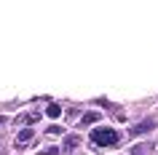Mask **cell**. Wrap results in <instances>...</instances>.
I'll return each instance as SVG.
<instances>
[{
	"instance_id": "cell-5",
	"label": "cell",
	"mask_w": 158,
	"mask_h": 155,
	"mask_svg": "<svg viewBox=\"0 0 158 155\" xmlns=\"http://www.w3.org/2000/svg\"><path fill=\"white\" fill-rule=\"evenodd\" d=\"M102 115L97 112V110H89V112H83V118H81V128H89V126H94V123H99Z\"/></svg>"
},
{
	"instance_id": "cell-6",
	"label": "cell",
	"mask_w": 158,
	"mask_h": 155,
	"mask_svg": "<svg viewBox=\"0 0 158 155\" xmlns=\"http://www.w3.org/2000/svg\"><path fill=\"white\" fill-rule=\"evenodd\" d=\"M46 115H48V118H59V115H62V107H59L56 102H51V104L46 107Z\"/></svg>"
},
{
	"instance_id": "cell-10",
	"label": "cell",
	"mask_w": 158,
	"mask_h": 155,
	"mask_svg": "<svg viewBox=\"0 0 158 155\" xmlns=\"http://www.w3.org/2000/svg\"><path fill=\"white\" fill-rule=\"evenodd\" d=\"M0 126H6V115H0Z\"/></svg>"
},
{
	"instance_id": "cell-3",
	"label": "cell",
	"mask_w": 158,
	"mask_h": 155,
	"mask_svg": "<svg viewBox=\"0 0 158 155\" xmlns=\"http://www.w3.org/2000/svg\"><path fill=\"white\" fill-rule=\"evenodd\" d=\"M32 137H35V128H32V126L19 128V134H16V150H24V145H27V142H32Z\"/></svg>"
},
{
	"instance_id": "cell-8",
	"label": "cell",
	"mask_w": 158,
	"mask_h": 155,
	"mask_svg": "<svg viewBox=\"0 0 158 155\" xmlns=\"http://www.w3.org/2000/svg\"><path fill=\"white\" fill-rule=\"evenodd\" d=\"M40 155H59V147H46Z\"/></svg>"
},
{
	"instance_id": "cell-9",
	"label": "cell",
	"mask_w": 158,
	"mask_h": 155,
	"mask_svg": "<svg viewBox=\"0 0 158 155\" xmlns=\"http://www.w3.org/2000/svg\"><path fill=\"white\" fill-rule=\"evenodd\" d=\"M46 131H48V134H62V128H59L56 123H51V126H48V128H46Z\"/></svg>"
},
{
	"instance_id": "cell-4",
	"label": "cell",
	"mask_w": 158,
	"mask_h": 155,
	"mask_svg": "<svg viewBox=\"0 0 158 155\" xmlns=\"http://www.w3.org/2000/svg\"><path fill=\"white\" fill-rule=\"evenodd\" d=\"M78 145H81V137H78V134H67L64 142H62V147H59V153H67V155H70Z\"/></svg>"
},
{
	"instance_id": "cell-7",
	"label": "cell",
	"mask_w": 158,
	"mask_h": 155,
	"mask_svg": "<svg viewBox=\"0 0 158 155\" xmlns=\"http://www.w3.org/2000/svg\"><path fill=\"white\" fill-rule=\"evenodd\" d=\"M145 150H150L148 145H137V147H131V153L134 155H145Z\"/></svg>"
},
{
	"instance_id": "cell-2",
	"label": "cell",
	"mask_w": 158,
	"mask_h": 155,
	"mask_svg": "<svg viewBox=\"0 0 158 155\" xmlns=\"http://www.w3.org/2000/svg\"><path fill=\"white\" fill-rule=\"evenodd\" d=\"M156 126H158V120H156V118H145V120L134 123V126H131L129 131H131V137H139V134H148V131H153Z\"/></svg>"
},
{
	"instance_id": "cell-1",
	"label": "cell",
	"mask_w": 158,
	"mask_h": 155,
	"mask_svg": "<svg viewBox=\"0 0 158 155\" xmlns=\"http://www.w3.org/2000/svg\"><path fill=\"white\" fill-rule=\"evenodd\" d=\"M91 142L97 147H115L121 142V134L110 126H97V128H91Z\"/></svg>"
}]
</instances>
